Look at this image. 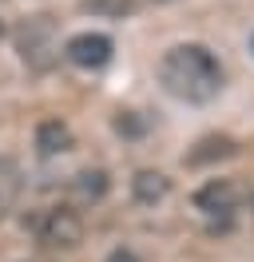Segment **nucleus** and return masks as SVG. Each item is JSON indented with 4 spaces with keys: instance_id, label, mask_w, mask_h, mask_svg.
Instances as JSON below:
<instances>
[{
    "instance_id": "nucleus-6",
    "label": "nucleus",
    "mask_w": 254,
    "mask_h": 262,
    "mask_svg": "<svg viewBox=\"0 0 254 262\" xmlns=\"http://www.w3.org/2000/svg\"><path fill=\"white\" fill-rule=\"evenodd\" d=\"M76 147V135H72V127L64 123V119H44L40 127H36V151L44 155V159H52V155H64V151Z\"/></svg>"
},
{
    "instance_id": "nucleus-10",
    "label": "nucleus",
    "mask_w": 254,
    "mask_h": 262,
    "mask_svg": "<svg viewBox=\"0 0 254 262\" xmlns=\"http://www.w3.org/2000/svg\"><path fill=\"white\" fill-rule=\"evenodd\" d=\"M226 155H235V139H226V135H219V139H203L199 143V151H190L187 163H210V159H226Z\"/></svg>"
},
{
    "instance_id": "nucleus-11",
    "label": "nucleus",
    "mask_w": 254,
    "mask_h": 262,
    "mask_svg": "<svg viewBox=\"0 0 254 262\" xmlns=\"http://www.w3.org/2000/svg\"><path fill=\"white\" fill-rule=\"evenodd\" d=\"M83 8H92V12H119V16H123V12H131L135 4H131V0H88Z\"/></svg>"
},
{
    "instance_id": "nucleus-8",
    "label": "nucleus",
    "mask_w": 254,
    "mask_h": 262,
    "mask_svg": "<svg viewBox=\"0 0 254 262\" xmlns=\"http://www.w3.org/2000/svg\"><path fill=\"white\" fill-rule=\"evenodd\" d=\"M131 191H135V199L139 203H163V199L171 195V179L163 175V171H139L135 179H131Z\"/></svg>"
},
{
    "instance_id": "nucleus-5",
    "label": "nucleus",
    "mask_w": 254,
    "mask_h": 262,
    "mask_svg": "<svg viewBox=\"0 0 254 262\" xmlns=\"http://www.w3.org/2000/svg\"><path fill=\"white\" fill-rule=\"evenodd\" d=\"M238 187L230 179H210L206 187L195 191V207L203 214H235L238 211Z\"/></svg>"
},
{
    "instance_id": "nucleus-9",
    "label": "nucleus",
    "mask_w": 254,
    "mask_h": 262,
    "mask_svg": "<svg viewBox=\"0 0 254 262\" xmlns=\"http://www.w3.org/2000/svg\"><path fill=\"white\" fill-rule=\"evenodd\" d=\"M20 167L12 159H0V211H8L16 207V199H20Z\"/></svg>"
},
{
    "instance_id": "nucleus-4",
    "label": "nucleus",
    "mask_w": 254,
    "mask_h": 262,
    "mask_svg": "<svg viewBox=\"0 0 254 262\" xmlns=\"http://www.w3.org/2000/svg\"><path fill=\"white\" fill-rule=\"evenodd\" d=\"M111 52H115V44H111V36H103V32H79L64 44V56L76 68H83V72L103 68L111 60Z\"/></svg>"
},
{
    "instance_id": "nucleus-13",
    "label": "nucleus",
    "mask_w": 254,
    "mask_h": 262,
    "mask_svg": "<svg viewBox=\"0 0 254 262\" xmlns=\"http://www.w3.org/2000/svg\"><path fill=\"white\" fill-rule=\"evenodd\" d=\"M155 4H171V0H155Z\"/></svg>"
},
{
    "instance_id": "nucleus-1",
    "label": "nucleus",
    "mask_w": 254,
    "mask_h": 262,
    "mask_svg": "<svg viewBox=\"0 0 254 262\" xmlns=\"http://www.w3.org/2000/svg\"><path fill=\"white\" fill-rule=\"evenodd\" d=\"M159 83L175 99L187 103H210L222 92V64L203 44H175L159 60Z\"/></svg>"
},
{
    "instance_id": "nucleus-12",
    "label": "nucleus",
    "mask_w": 254,
    "mask_h": 262,
    "mask_svg": "<svg viewBox=\"0 0 254 262\" xmlns=\"http://www.w3.org/2000/svg\"><path fill=\"white\" fill-rule=\"evenodd\" d=\"M0 40H4V20H0Z\"/></svg>"
},
{
    "instance_id": "nucleus-7",
    "label": "nucleus",
    "mask_w": 254,
    "mask_h": 262,
    "mask_svg": "<svg viewBox=\"0 0 254 262\" xmlns=\"http://www.w3.org/2000/svg\"><path fill=\"white\" fill-rule=\"evenodd\" d=\"M68 195H72V203H99L108 195V175L103 171H79L68 179Z\"/></svg>"
},
{
    "instance_id": "nucleus-14",
    "label": "nucleus",
    "mask_w": 254,
    "mask_h": 262,
    "mask_svg": "<svg viewBox=\"0 0 254 262\" xmlns=\"http://www.w3.org/2000/svg\"><path fill=\"white\" fill-rule=\"evenodd\" d=\"M250 52H254V36H250Z\"/></svg>"
},
{
    "instance_id": "nucleus-2",
    "label": "nucleus",
    "mask_w": 254,
    "mask_h": 262,
    "mask_svg": "<svg viewBox=\"0 0 254 262\" xmlns=\"http://www.w3.org/2000/svg\"><path fill=\"white\" fill-rule=\"evenodd\" d=\"M16 48L24 56V64L32 68H52L56 64V56H60V36H56V24L48 16H32L20 24V32H16Z\"/></svg>"
},
{
    "instance_id": "nucleus-3",
    "label": "nucleus",
    "mask_w": 254,
    "mask_h": 262,
    "mask_svg": "<svg viewBox=\"0 0 254 262\" xmlns=\"http://www.w3.org/2000/svg\"><path fill=\"white\" fill-rule=\"evenodd\" d=\"M36 238L44 246H56V250H76V246L83 243V219H79L72 207H52V211L40 214Z\"/></svg>"
}]
</instances>
